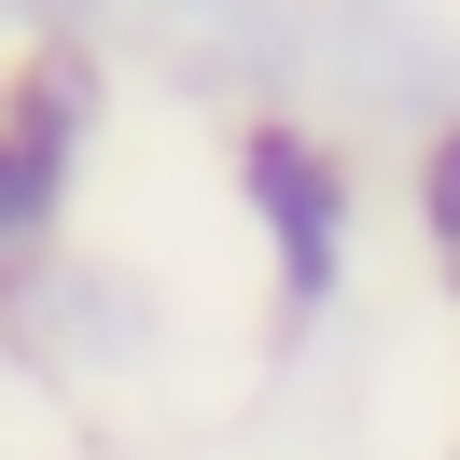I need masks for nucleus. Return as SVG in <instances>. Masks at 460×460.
<instances>
[{"label":"nucleus","instance_id":"obj_1","mask_svg":"<svg viewBox=\"0 0 460 460\" xmlns=\"http://www.w3.org/2000/svg\"><path fill=\"white\" fill-rule=\"evenodd\" d=\"M237 196L279 237V293H293V321H307L321 293H335V265H349V168L321 140H293V126H252V140H237Z\"/></svg>","mask_w":460,"mask_h":460},{"label":"nucleus","instance_id":"obj_2","mask_svg":"<svg viewBox=\"0 0 460 460\" xmlns=\"http://www.w3.org/2000/svg\"><path fill=\"white\" fill-rule=\"evenodd\" d=\"M98 126V70L84 57H42L29 84L0 98V265H29L57 237V196H70V154Z\"/></svg>","mask_w":460,"mask_h":460},{"label":"nucleus","instance_id":"obj_3","mask_svg":"<svg viewBox=\"0 0 460 460\" xmlns=\"http://www.w3.org/2000/svg\"><path fill=\"white\" fill-rule=\"evenodd\" d=\"M419 224H432V265L460 279V126H447V140L419 154Z\"/></svg>","mask_w":460,"mask_h":460}]
</instances>
